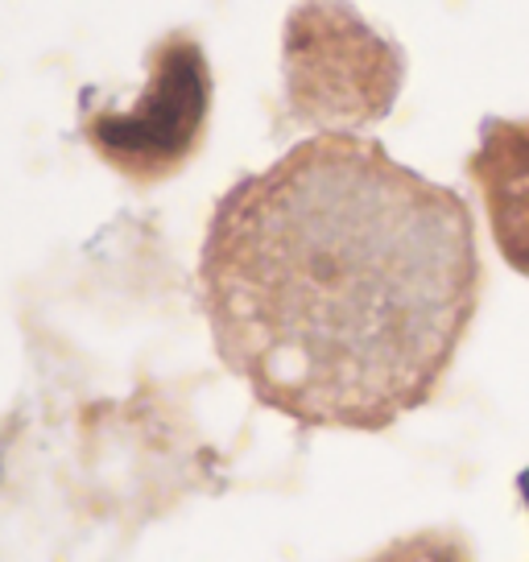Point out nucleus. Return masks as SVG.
Returning <instances> with one entry per match:
<instances>
[{
    "instance_id": "1",
    "label": "nucleus",
    "mask_w": 529,
    "mask_h": 562,
    "mask_svg": "<svg viewBox=\"0 0 529 562\" xmlns=\"http://www.w3.org/2000/svg\"><path fill=\"white\" fill-rule=\"evenodd\" d=\"M451 199L364 145L315 140L220 203L203 245L215 348L264 405L385 426L451 351L468 306Z\"/></svg>"
},
{
    "instance_id": "2",
    "label": "nucleus",
    "mask_w": 529,
    "mask_h": 562,
    "mask_svg": "<svg viewBox=\"0 0 529 562\" xmlns=\"http://www.w3.org/2000/svg\"><path fill=\"white\" fill-rule=\"evenodd\" d=\"M203 104H207L203 54L182 42L161 54V67L142 108L95 121V137L124 158H175L194 140Z\"/></svg>"
}]
</instances>
